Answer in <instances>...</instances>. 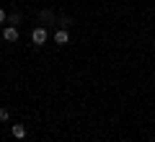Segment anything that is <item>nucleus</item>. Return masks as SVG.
Masks as SVG:
<instances>
[{
	"label": "nucleus",
	"instance_id": "obj_1",
	"mask_svg": "<svg viewBox=\"0 0 155 142\" xmlns=\"http://www.w3.org/2000/svg\"><path fill=\"white\" fill-rule=\"evenodd\" d=\"M31 44H36V47H41V44H47V28H34L31 31Z\"/></svg>",
	"mask_w": 155,
	"mask_h": 142
},
{
	"label": "nucleus",
	"instance_id": "obj_2",
	"mask_svg": "<svg viewBox=\"0 0 155 142\" xmlns=\"http://www.w3.org/2000/svg\"><path fill=\"white\" fill-rule=\"evenodd\" d=\"M3 41H18V28L16 26H5L3 28Z\"/></svg>",
	"mask_w": 155,
	"mask_h": 142
},
{
	"label": "nucleus",
	"instance_id": "obj_7",
	"mask_svg": "<svg viewBox=\"0 0 155 142\" xmlns=\"http://www.w3.org/2000/svg\"><path fill=\"white\" fill-rule=\"evenodd\" d=\"M0 23H5V11L0 8Z\"/></svg>",
	"mask_w": 155,
	"mask_h": 142
},
{
	"label": "nucleus",
	"instance_id": "obj_4",
	"mask_svg": "<svg viewBox=\"0 0 155 142\" xmlns=\"http://www.w3.org/2000/svg\"><path fill=\"white\" fill-rule=\"evenodd\" d=\"M13 137H16V140H23V137H26V127L23 124H13Z\"/></svg>",
	"mask_w": 155,
	"mask_h": 142
},
{
	"label": "nucleus",
	"instance_id": "obj_5",
	"mask_svg": "<svg viewBox=\"0 0 155 142\" xmlns=\"http://www.w3.org/2000/svg\"><path fill=\"white\" fill-rule=\"evenodd\" d=\"M8 21H11V26H18V23H21V16H18V13H13Z\"/></svg>",
	"mask_w": 155,
	"mask_h": 142
},
{
	"label": "nucleus",
	"instance_id": "obj_6",
	"mask_svg": "<svg viewBox=\"0 0 155 142\" xmlns=\"http://www.w3.org/2000/svg\"><path fill=\"white\" fill-rule=\"evenodd\" d=\"M11 119V114H8V109H0V121H8Z\"/></svg>",
	"mask_w": 155,
	"mask_h": 142
},
{
	"label": "nucleus",
	"instance_id": "obj_3",
	"mask_svg": "<svg viewBox=\"0 0 155 142\" xmlns=\"http://www.w3.org/2000/svg\"><path fill=\"white\" fill-rule=\"evenodd\" d=\"M67 41H70V34H67V28H60V31L54 34V44H60V47H65Z\"/></svg>",
	"mask_w": 155,
	"mask_h": 142
}]
</instances>
